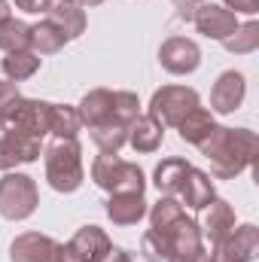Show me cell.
<instances>
[{"label":"cell","mask_w":259,"mask_h":262,"mask_svg":"<svg viewBox=\"0 0 259 262\" xmlns=\"http://www.w3.org/2000/svg\"><path fill=\"white\" fill-rule=\"evenodd\" d=\"M43 156V140L31 137V134H15V131H3L0 137V171H15L18 165H31Z\"/></svg>","instance_id":"obj_9"},{"label":"cell","mask_w":259,"mask_h":262,"mask_svg":"<svg viewBox=\"0 0 259 262\" xmlns=\"http://www.w3.org/2000/svg\"><path fill=\"white\" fill-rule=\"evenodd\" d=\"M0 70H3V76L9 79V82H25V79H31V76H37V70H40V55L37 52H9L3 61H0Z\"/></svg>","instance_id":"obj_24"},{"label":"cell","mask_w":259,"mask_h":262,"mask_svg":"<svg viewBox=\"0 0 259 262\" xmlns=\"http://www.w3.org/2000/svg\"><path fill=\"white\" fill-rule=\"evenodd\" d=\"M0 49L9 55V52H28L31 49V25L9 15L3 25H0Z\"/></svg>","instance_id":"obj_25"},{"label":"cell","mask_w":259,"mask_h":262,"mask_svg":"<svg viewBox=\"0 0 259 262\" xmlns=\"http://www.w3.org/2000/svg\"><path fill=\"white\" fill-rule=\"evenodd\" d=\"M46 18L64 31L67 40H76V37H82V34H85V25H89V18H85V9H82L79 3H49V9H46Z\"/></svg>","instance_id":"obj_19"},{"label":"cell","mask_w":259,"mask_h":262,"mask_svg":"<svg viewBox=\"0 0 259 262\" xmlns=\"http://www.w3.org/2000/svg\"><path fill=\"white\" fill-rule=\"evenodd\" d=\"M259 253V229L253 223L235 226L232 235L213 244L210 262H253Z\"/></svg>","instance_id":"obj_7"},{"label":"cell","mask_w":259,"mask_h":262,"mask_svg":"<svg viewBox=\"0 0 259 262\" xmlns=\"http://www.w3.org/2000/svg\"><path fill=\"white\" fill-rule=\"evenodd\" d=\"M110 244H113V241H110V235H107L101 226H82V229H76V235L70 238V247H73L85 262H95Z\"/></svg>","instance_id":"obj_22"},{"label":"cell","mask_w":259,"mask_h":262,"mask_svg":"<svg viewBox=\"0 0 259 262\" xmlns=\"http://www.w3.org/2000/svg\"><path fill=\"white\" fill-rule=\"evenodd\" d=\"M201 156L210 162V177L213 180H235L244 174L259 152V137L250 128H226L213 125V131L198 143Z\"/></svg>","instance_id":"obj_1"},{"label":"cell","mask_w":259,"mask_h":262,"mask_svg":"<svg viewBox=\"0 0 259 262\" xmlns=\"http://www.w3.org/2000/svg\"><path fill=\"white\" fill-rule=\"evenodd\" d=\"M198 104H201V98H198V92L189 89V85H162V89L153 92L146 113L162 128H177L183 122V116L189 110H195Z\"/></svg>","instance_id":"obj_5"},{"label":"cell","mask_w":259,"mask_h":262,"mask_svg":"<svg viewBox=\"0 0 259 262\" xmlns=\"http://www.w3.org/2000/svg\"><path fill=\"white\" fill-rule=\"evenodd\" d=\"M146 216H149V229H168L171 223H177L180 216H183V204L177 201L174 195H162L149 210H146Z\"/></svg>","instance_id":"obj_29"},{"label":"cell","mask_w":259,"mask_h":262,"mask_svg":"<svg viewBox=\"0 0 259 262\" xmlns=\"http://www.w3.org/2000/svg\"><path fill=\"white\" fill-rule=\"evenodd\" d=\"M49 113L52 104L49 101H34V98H18L3 116H0V128L15 131V134H31V137H46L49 134Z\"/></svg>","instance_id":"obj_6"},{"label":"cell","mask_w":259,"mask_h":262,"mask_svg":"<svg viewBox=\"0 0 259 262\" xmlns=\"http://www.w3.org/2000/svg\"><path fill=\"white\" fill-rule=\"evenodd\" d=\"M40 207V189L37 180L21 171H6L0 177V216L9 223H21L34 216Z\"/></svg>","instance_id":"obj_4"},{"label":"cell","mask_w":259,"mask_h":262,"mask_svg":"<svg viewBox=\"0 0 259 262\" xmlns=\"http://www.w3.org/2000/svg\"><path fill=\"white\" fill-rule=\"evenodd\" d=\"M79 128H82V122H79L76 107H70V104H52V113H49V134L52 137H76Z\"/></svg>","instance_id":"obj_28"},{"label":"cell","mask_w":259,"mask_h":262,"mask_svg":"<svg viewBox=\"0 0 259 262\" xmlns=\"http://www.w3.org/2000/svg\"><path fill=\"white\" fill-rule=\"evenodd\" d=\"M247 98V79L241 70H223L210 89V113H235Z\"/></svg>","instance_id":"obj_10"},{"label":"cell","mask_w":259,"mask_h":262,"mask_svg":"<svg viewBox=\"0 0 259 262\" xmlns=\"http://www.w3.org/2000/svg\"><path fill=\"white\" fill-rule=\"evenodd\" d=\"M9 15H12V9H9V0H0V25H3Z\"/></svg>","instance_id":"obj_39"},{"label":"cell","mask_w":259,"mask_h":262,"mask_svg":"<svg viewBox=\"0 0 259 262\" xmlns=\"http://www.w3.org/2000/svg\"><path fill=\"white\" fill-rule=\"evenodd\" d=\"M223 49L232 52V55H250V52H256L259 49V21L250 18V21L238 25L235 34L223 40Z\"/></svg>","instance_id":"obj_27"},{"label":"cell","mask_w":259,"mask_h":262,"mask_svg":"<svg viewBox=\"0 0 259 262\" xmlns=\"http://www.w3.org/2000/svg\"><path fill=\"white\" fill-rule=\"evenodd\" d=\"M177 262H210V253H207L204 247H198V250H192V253H186L183 259H177Z\"/></svg>","instance_id":"obj_38"},{"label":"cell","mask_w":259,"mask_h":262,"mask_svg":"<svg viewBox=\"0 0 259 262\" xmlns=\"http://www.w3.org/2000/svg\"><path fill=\"white\" fill-rule=\"evenodd\" d=\"M18 98H21L18 85H15V82H9V79H3V82H0V116H3V113H6Z\"/></svg>","instance_id":"obj_32"},{"label":"cell","mask_w":259,"mask_h":262,"mask_svg":"<svg viewBox=\"0 0 259 262\" xmlns=\"http://www.w3.org/2000/svg\"><path fill=\"white\" fill-rule=\"evenodd\" d=\"M223 6L235 15H256L259 12V0H223Z\"/></svg>","instance_id":"obj_34"},{"label":"cell","mask_w":259,"mask_h":262,"mask_svg":"<svg viewBox=\"0 0 259 262\" xmlns=\"http://www.w3.org/2000/svg\"><path fill=\"white\" fill-rule=\"evenodd\" d=\"M177 195L183 198L180 204H186L189 210H204V207L217 198L213 177H210L207 171H201V168H189V174H186V180H183V186H180Z\"/></svg>","instance_id":"obj_17"},{"label":"cell","mask_w":259,"mask_h":262,"mask_svg":"<svg viewBox=\"0 0 259 262\" xmlns=\"http://www.w3.org/2000/svg\"><path fill=\"white\" fill-rule=\"evenodd\" d=\"M213 125H217V119H213V113L207 110V107H195V110H189L186 116H183V122L177 125V131H180V140L183 143H192V146H198L210 131H213Z\"/></svg>","instance_id":"obj_23"},{"label":"cell","mask_w":259,"mask_h":262,"mask_svg":"<svg viewBox=\"0 0 259 262\" xmlns=\"http://www.w3.org/2000/svg\"><path fill=\"white\" fill-rule=\"evenodd\" d=\"M201 213H204L201 223H198L201 238H207L210 244H217L226 235H232V229H235V210H232V204L226 198H213Z\"/></svg>","instance_id":"obj_13"},{"label":"cell","mask_w":259,"mask_h":262,"mask_svg":"<svg viewBox=\"0 0 259 262\" xmlns=\"http://www.w3.org/2000/svg\"><path fill=\"white\" fill-rule=\"evenodd\" d=\"M107 216L113 226H137L143 216H146V198L140 192H116V195L107 198Z\"/></svg>","instance_id":"obj_15"},{"label":"cell","mask_w":259,"mask_h":262,"mask_svg":"<svg viewBox=\"0 0 259 262\" xmlns=\"http://www.w3.org/2000/svg\"><path fill=\"white\" fill-rule=\"evenodd\" d=\"M67 43L70 40L64 37V31L58 25H52L49 18L31 25V52H37V55H55V52L64 49Z\"/></svg>","instance_id":"obj_21"},{"label":"cell","mask_w":259,"mask_h":262,"mask_svg":"<svg viewBox=\"0 0 259 262\" xmlns=\"http://www.w3.org/2000/svg\"><path fill=\"white\" fill-rule=\"evenodd\" d=\"M140 116V98L134 92H113V119L131 125Z\"/></svg>","instance_id":"obj_31"},{"label":"cell","mask_w":259,"mask_h":262,"mask_svg":"<svg viewBox=\"0 0 259 262\" xmlns=\"http://www.w3.org/2000/svg\"><path fill=\"white\" fill-rule=\"evenodd\" d=\"M174 3V9H177V18L180 21H192L195 12H198V6L204 3V0H171Z\"/></svg>","instance_id":"obj_35"},{"label":"cell","mask_w":259,"mask_h":262,"mask_svg":"<svg viewBox=\"0 0 259 262\" xmlns=\"http://www.w3.org/2000/svg\"><path fill=\"white\" fill-rule=\"evenodd\" d=\"M101 3H107V0H79V6H89V9L92 6H101Z\"/></svg>","instance_id":"obj_40"},{"label":"cell","mask_w":259,"mask_h":262,"mask_svg":"<svg viewBox=\"0 0 259 262\" xmlns=\"http://www.w3.org/2000/svg\"><path fill=\"white\" fill-rule=\"evenodd\" d=\"M89 134H92V140H95V146L101 152H119L128 143V125H122L116 119H107L104 125L89 128Z\"/></svg>","instance_id":"obj_26"},{"label":"cell","mask_w":259,"mask_h":262,"mask_svg":"<svg viewBox=\"0 0 259 262\" xmlns=\"http://www.w3.org/2000/svg\"><path fill=\"white\" fill-rule=\"evenodd\" d=\"M140 253L146 262H171V250H168V241L159 229H149L143 232L140 238Z\"/></svg>","instance_id":"obj_30"},{"label":"cell","mask_w":259,"mask_h":262,"mask_svg":"<svg viewBox=\"0 0 259 262\" xmlns=\"http://www.w3.org/2000/svg\"><path fill=\"white\" fill-rule=\"evenodd\" d=\"M162 235H165V241H168L171 262L183 259L186 253H192V250H198V247H204V238H201L198 223H195V220H189L186 213H183L177 223H171L168 229H162Z\"/></svg>","instance_id":"obj_12"},{"label":"cell","mask_w":259,"mask_h":262,"mask_svg":"<svg viewBox=\"0 0 259 262\" xmlns=\"http://www.w3.org/2000/svg\"><path fill=\"white\" fill-rule=\"evenodd\" d=\"M55 247V238L43 232H21L9 244V262H46Z\"/></svg>","instance_id":"obj_16"},{"label":"cell","mask_w":259,"mask_h":262,"mask_svg":"<svg viewBox=\"0 0 259 262\" xmlns=\"http://www.w3.org/2000/svg\"><path fill=\"white\" fill-rule=\"evenodd\" d=\"M43 165H46V180L55 192H76L85 180L82 168V146L76 137H52L43 146Z\"/></svg>","instance_id":"obj_2"},{"label":"cell","mask_w":259,"mask_h":262,"mask_svg":"<svg viewBox=\"0 0 259 262\" xmlns=\"http://www.w3.org/2000/svg\"><path fill=\"white\" fill-rule=\"evenodd\" d=\"M92 180L95 186H101L104 192L116 195V192H140L146 189V177L143 171L134 165L119 159L116 152H98L95 162H92Z\"/></svg>","instance_id":"obj_3"},{"label":"cell","mask_w":259,"mask_h":262,"mask_svg":"<svg viewBox=\"0 0 259 262\" xmlns=\"http://www.w3.org/2000/svg\"><path fill=\"white\" fill-rule=\"evenodd\" d=\"M79 122L82 128H98L107 119H113V92L110 89H92L82 95V101L76 104Z\"/></svg>","instance_id":"obj_14"},{"label":"cell","mask_w":259,"mask_h":262,"mask_svg":"<svg viewBox=\"0 0 259 262\" xmlns=\"http://www.w3.org/2000/svg\"><path fill=\"white\" fill-rule=\"evenodd\" d=\"M95 262H131V253L128 250H122V247H113V244H110V247H107Z\"/></svg>","instance_id":"obj_37"},{"label":"cell","mask_w":259,"mask_h":262,"mask_svg":"<svg viewBox=\"0 0 259 262\" xmlns=\"http://www.w3.org/2000/svg\"><path fill=\"white\" fill-rule=\"evenodd\" d=\"M52 3H79V0H52Z\"/></svg>","instance_id":"obj_41"},{"label":"cell","mask_w":259,"mask_h":262,"mask_svg":"<svg viewBox=\"0 0 259 262\" xmlns=\"http://www.w3.org/2000/svg\"><path fill=\"white\" fill-rule=\"evenodd\" d=\"M189 162L186 159H162L159 165H156V171H153V183H156V189L162 192V195H177L180 192V186H183V180H186V174H189Z\"/></svg>","instance_id":"obj_20"},{"label":"cell","mask_w":259,"mask_h":262,"mask_svg":"<svg viewBox=\"0 0 259 262\" xmlns=\"http://www.w3.org/2000/svg\"><path fill=\"white\" fill-rule=\"evenodd\" d=\"M49 3H52V0H15V9H21V12H28V15H46Z\"/></svg>","instance_id":"obj_36"},{"label":"cell","mask_w":259,"mask_h":262,"mask_svg":"<svg viewBox=\"0 0 259 262\" xmlns=\"http://www.w3.org/2000/svg\"><path fill=\"white\" fill-rule=\"evenodd\" d=\"M192 25H195V31H198L201 37L223 43L226 37L235 34V28H238L241 21H238V15L229 12L223 3H201L198 12H195V18H192Z\"/></svg>","instance_id":"obj_11"},{"label":"cell","mask_w":259,"mask_h":262,"mask_svg":"<svg viewBox=\"0 0 259 262\" xmlns=\"http://www.w3.org/2000/svg\"><path fill=\"white\" fill-rule=\"evenodd\" d=\"M159 64L174 76H189L201 67V49L189 37H168L159 46Z\"/></svg>","instance_id":"obj_8"},{"label":"cell","mask_w":259,"mask_h":262,"mask_svg":"<svg viewBox=\"0 0 259 262\" xmlns=\"http://www.w3.org/2000/svg\"><path fill=\"white\" fill-rule=\"evenodd\" d=\"M162 140H165V128L149 113H140L128 125V146L134 152H156Z\"/></svg>","instance_id":"obj_18"},{"label":"cell","mask_w":259,"mask_h":262,"mask_svg":"<svg viewBox=\"0 0 259 262\" xmlns=\"http://www.w3.org/2000/svg\"><path fill=\"white\" fill-rule=\"evenodd\" d=\"M46 262H85V259L70 247V241H67V244H58V241H55V247H52V253H49Z\"/></svg>","instance_id":"obj_33"}]
</instances>
